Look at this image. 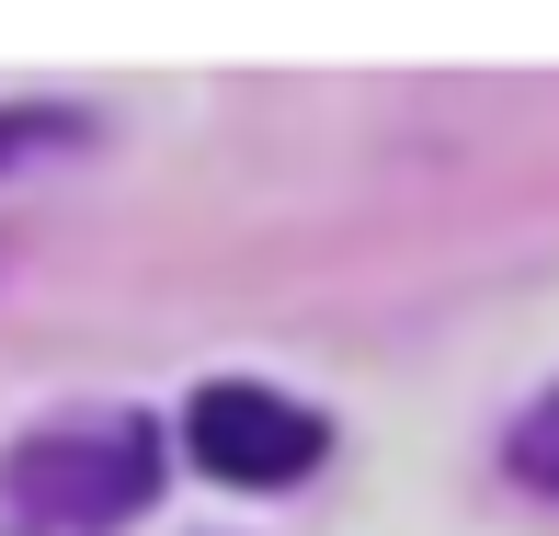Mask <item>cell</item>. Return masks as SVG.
Instances as JSON below:
<instances>
[{
    "mask_svg": "<svg viewBox=\"0 0 559 536\" xmlns=\"http://www.w3.org/2000/svg\"><path fill=\"white\" fill-rule=\"evenodd\" d=\"M160 491V422L69 412L0 456V536H115Z\"/></svg>",
    "mask_w": 559,
    "mask_h": 536,
    "instance_id": "1",
    "label": "cell"
},
{
    "mask_svg": "<svg viewBox=\"0 0 559 536\" xmlns=\"http://www.w3.org/2000/svg\"><path fill=\"white\" fill-rule=\"evenodd\" d=\"M183 456L206 479H228V491H286V479H309L332 456V422L309 400L263 389V377H217V389L183 400Z\"/></svg>",
    "mask_w": 559,
    "mask_h": 536,
    "instance_id": "2",
    "label": "cell"
},
{
    "mask_svg": "<svg viewBox=\"0 0 559 536\" xmlns=\"http://www.w3.org/2000/svg\"><path fill=\"white\" fill-rule=\"evenodd\" d=\"M514 479H537V491H559V389H548L537 412L514 422Z\"/></svg>",
    "mask_w": 559,
    "mask_h": 536,
    "instance_id": "3",
    "label": "cell"
},
{
    "mask_svg": "<svg viewBox=\"0 0 559 536\" xmlns=\"http://www.w3.org/2000/svg\"><path fill=\"white\" fill-rule=\"evenodd\" d=\"M58 138H69V115H35V104H12V115H0V171H12L23 148H58Z\"/></svg>",
    "mask_w": 559,
    "mask_h": 536,
    "instance_id": "4",
    "label": "cell"
}]
</instances>
